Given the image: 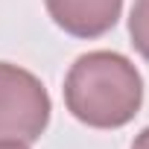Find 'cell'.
<instances>
[{"label":"cell","instance_id":"6da1fadb","mask_svg":"<svg viewBox=\"0 0 149 149\" xmlns=\"http://www.w3.org/2000/svg\"><path fill=\"white\" fill-rule=\"evenodd\" d=\"M64 105L91 129H123L143 105V76L123 53H85L64 76Z\"/></svg>","mask_w":149,"mask_h":149},{"label":"cell","instance_id":"7a4b0ae2","mask_svg":"<svg viewBox=\"0 0 149 149\" xmlns=\"http://www.w3.org/2000/svg\"><path fill=\"white\" fill-rule=\"evenodd\" d=\"M50 94L35 73L0 61V140H38L50 126Z\"/></svg>","mask_w":149,"mask_h":149},{"label":"cell","instance_id":"3957f363","mask_svg":"<svg viewBox=\"0 0 149 149\" xmlns=\"http://www.w3.org/2000/svg\"><path fill=\"white\" fill-rule=\"evenodd\" d=\"M56 26L73 38H100L120 21L123 0H44Z\"/></svg>","mask_w":149,"mask_h":149},{"label":"cell","instance_id":"277c9868","mask_svg":"<svg viewBox=\"0 0 149 149\" xmlns=\"http://www.w3.org/2000/svg\"><path fill=\"white\" fill-rule=\"evenodd\" d=\"M129 35L132 47L149 61V0H134L129 15Z\"/></svg>","mask_w":149,"mask_h":149},{"label":"cell","instance_id":"5b68a950","mask_svg":"<svg viewBox=\"0 0 149 149\" xmlns=\"http://www.w3.org/2000/svg\"><path fill=\"white\" fill-rule=\"evenodd\" d=\"M132 149H149V126L134 137V143H132Z\"/></svg>","mask_w":149,"mask_h":149},{"label":"cell","instance_id":"8992f818","mask_svg":"<svg viewBox=\"0 0 149 149\" xmlns=\"http://www.w3.org/2000/svg\"><path fill=\"white\" fill-rule=\"evenodd\" d=\"M0 149H29L24 140H0Z\"/></svg>","mask_w":149,"mask_h":149}]
</instances>
